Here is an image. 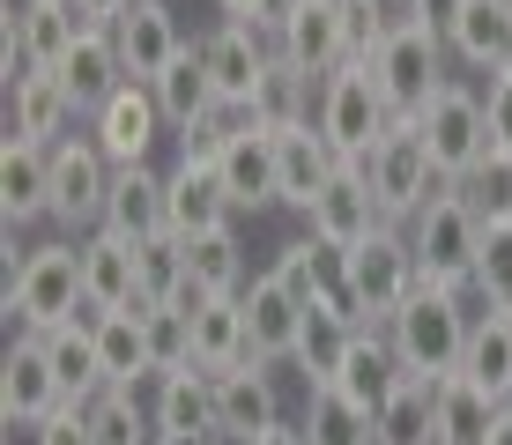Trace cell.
<instances>
[{"label":"cell","mask_w":512,"mask_h":445,"mask_svg":"<svg viewBox=\"0 0 512 445\" xmlns=\"http://www.w3.org/2000/svg\"><path fill=\"white\" fill-rule=\"evenodd\" d=\"M409 245H416V267H423V290H453L468 297L475 290V253H483V216L468 208V193L438 186L431 201H423V216L409 223Z\"/></svg>","instance_id":"cell-1"},{"label":"cell","mask_w":512,"mask_h":445,"mask_svg":"<svg viewBox=\"0 0 512 445\" xmlns=\"http://www.w3.org/2000/svg\"><path fill=\"white\" fill-rule=\"evenodd\" d=\"M0 312L15 319L23 334H52L82 312V238H52V245H30L23 267L8 275V297Z\"/></svg>","instance_id":"cell-2"},{"label":"cell","mask_w":512,"mask_h":445,"mask_svg":"<svg viewBox=\"0 0 512 445\" xmlns=\"http://www.w3.org/2000/svg\"><path fill=\"white\" fill-rule=\"evenodd\" d=\"M468 327H475V312H468L453 290H416L409 305L386 319L401 371H409V379H431V386L461 371V356H468Z\"/></svg>","instance_id":"cell-3"},{"label":"cell","mask_w":512,"mask_h":445,"mask_svg":"<svg viewBox=\"0 0 512 445\" xmlns=\"http://www.w3.org/2000/svg\"><path fill=\"white\" fill-rule=\"evenodd\" d=\"M416 134H423V149H431V171H438V178H453V186H468V171L490 156L483 89H468L461 75H446V82L431 89V97H423Z\"/></svg>","instance_id":"cell-4"},{"label":"cell","mask_w":512,"mask_h":445,"mask_svg":"<svg viewBox=\"0 0 512 445\" xmlns=\"http://www.w3.org/2000/svg\"><path fill=\"white\" fill-rule=\"evenodd\" d=\"M364 178H372L379 216L394 223V230H409V223L423 216V201H431L446 178L431 171V149H423V134H416V112H394L386 141H379L372 156H364Z\"/></svg>","instance_id":"cell-5"},{"label":"cell","mask_w":512,"mask_h":445,"mask_svg":"<svg viewBox=\"0 0 512 445\" xmlns=\"http://www.w3.org/2000/svg\"><path fill=\"white\" fill-rule=\"evenodd\" d=\"M312 127L334 141L342 164H364V156L386 141V127H394V112H386V97L372 82V67H364V60L334 67V75L320 82V112H312Z\"/></svg>","instance_id":"cell-6"},{"label":"cell","mask_w":512,"mask_h":445,"mask_svg":"<svg viewBox=\"0 0 512 445\" xmlns=\"http://www.w3.org/2000/svg\"><path fill=\"white\" fill-rule=\"evenodd\" d=\"M349 290H357V305H364V327H386V319L409 305V297L423 290L409 230H379V238H364L357 253H349Z\"/></svg>","instance_id":"cell-7"},{"label":"cell","mask_w":512,"mask_h":445,"mask_svg":"<svg viewBox=\"0 0 512 445\" xmlns=\"http://www.w3.org/2000/svg\"><path fill=\"white\" fill-rule=\"evenodd\" d=\"M104 193H112V156L97 149V134L52 141V223L90 238L104 223Z\"/></svg>","instance_id":"cell-8"},{"label":"cell","mask_w":512,"mask_h":445,"mask_svg":"<svg viewBox=\"0 0 512 445\" xmlns=\"http://www.w3.org/2000/svg\"><path fill=\"white\" fill-rule=\"evenodd\" d=\"M349 30H357V8L349 0H297L275 30V52L290 67H305L312 82H327L334 67H349Z\"/></svg>","instance_id":"cell-9"},{"label":"cell","mask_w":512,"mask_h":445,"mask_svg":"<svg viewBox=\"0 0 512 445\" xmlns=\"http://www.w3.org/2000/svg\"><path fill=\"white\" fill-rule=\"evenodd\" d=\"M201 60L216 75V97L231 112H260V89L275 75V38L268 30H245V23H216L201 38Z\"/></svg>","instance_id":"cell-10"},{"label":"cell","mask_w":512,"mask_h":445,"mask_svg":"<svg viewBox=\"0 0 512 445\" xmlns=\"http://www.w3.org/2000/svg\"><path fill=\"white\" fill-rule=\"evenodd\" d=\"M364 67H372L386 112H423V97L446 82V30H409V38H386Z\"/></svg>","instance_id":"cell-11"},{"label":"cell","mask_w":512,"mask_h":445,"mask_svg":"<svg viewBox=\"0 0 512 445\" xmlns=\"http://www.w3.org/2000/svg\"><path fill=\"white\" fill-rule=\"evenodd\" d=\"M60 371L45 356V334H15V349L0 356V423L8 431H38L45 416H60Z\"/></svg>","instance_id":"cell-12"},{"label":"cell","mask_w":512,"mask_h":445,"mask_svg":"<svg viewBox=\"0 0 512 445\" xmlns=\"http://www.w3.org/2000/svg\"><path fill=\"white\" fill-rule=\"evenodd\" d=\"M164 208H171V238H208V230H238V201L231 186H223L216 164H201V156H179V164L164 171Z\"/></svg>","instance_id":"cell-13"},{"label":"cell","mask_w":512,"mask_h":445,"mask_svg":"<svg viewBox=\"0 0 512 445\" xmlns=\"http://www.w3.org/2000/svg\"><path fill=\"white\" fill-rule=\"evenodd\" d=\"M305 223H312V238H327V245H342V253H357L364 238H379V230H394L379 216V193H372V178H364V164H342L327 178V193L305 208Z\"/></svg>","instance_id":"cell-14"},{"label":"cell","mask_w":512,"mask_h":445,"mask_svg":"<svg viewBox=\"0 0 512 445\" xmlns=\"http://www.w3.org/2000/svg\"><path fill=\"white\" fill-rule=\"evenodd\" d=\"M305 319H312V305L275 275V267L245 282V334H253V356H260V364H290L297 342H305Z\"/></svg>","instance_id":"cell-15"},{"label":"cell","mask_w":512,"mask_h":445,"mask_svg":"<svg viewBox=\"0 0 512 445\" xmlns=\"http://www.w3.org/2000/svg\"><path fill=\"white\" fill-rule=\"evenodd\" d=\"M112 45H119V67H127V82H164V67L179 60L193 38L179 30V15H171L164 0H134V8L112 23Z\"/></svg>","instance_id":"cell-16"},{"label":"cell","mask_w":512,"mask_h":445,"mask_svg":"<svg viewBox=\"0 0 512 445\" xmlns=\"http://www.w3.org/2000/svg\"><path fill=\"white\" fill-rule=\"evenodd\" d=\"M90 134H97V149L112 156V171L119 164H149L156 134H164V104H156V89L149 82H119L112 104L90 119Z\"/></svg>","instance_id":"cell-17"},{"label":"cell","mask_w":512,"mask_h":445,"mask_svg":"<svg viewBox=\"0 0 512 445\" xmlns=\"http://www.w3.org/2000/svg\"><path fill=\"white\" fill-rule=\"evenodd\" d=\"M223 186H231L238 216H260V208L282 201V171H275V134L260 127V112H245V127L231 134V149L216 156Z\"/></svg>","instance_id":"cell-18"},{"label":"cell","mask_w":512,"mask_h":445,"mask_svg":"<svg viewBox=\"0 0 512 445\" xmlns=\"http://www.w3.org/2000/svg\"><path fill=\"white\" fill-rule=\"evenodd\" d=\"M275 423H282V394H275L268 364H238L216 379V431L231 445H260Z\"/></svg>","instance_id":"cell-19"},{"label":"cell","mask_w":512,"mask_h":445,"mask_svg":"<svg viewBox=\"0 0 512 445\" xmlns=\"http://www.w3.org/2000/svg\"><path fill=\"white\" fill-rule=\"evenodd\" d=\"M97 305H82L67 327H52L45 334V356H52V371H60V394L67 408H97L104 394H112V379H104V356H97Z\"/></svg>","instance_id":"cell-20"},{"label":"cell","mask_w":512,"mask_h":445,"mask_svg":"<svg viewBox=\"0 0 512 445\" xmlns=\"http://www.w3.org/2000/svg\"><path fill=\"white\" fill-rule=\"evenodd\" d=\"M275 134V171H282V208H297L305 216L312 201L327 193V178L342 171V156H334V141L312 127V119H297V127H268Z\"/></svg>","instance_id":"cell-21"},{"label":"cell","mask_w":512,"mask_h":445,"mask_svg":"<svg viewBox=\"0 0 512 445\" xmlns=\"http://www.w3.org/2000/svg\"><path fill=\"white\" fill-rule=\"evenodd\" d=\"M97 230H112V238H127V245L164 238V230H171L164 171H149V164H119V171H112V193H104V223H97Z\"/></svg>","instance_id":"cell-22"},{"label":"cell","mask_w":512,"mask_h":445,"mask_svg":"<svg viewBox=\"0 0 512 445\" xmlns=\"http://www.w3.org/2000/svg\"><path fill=\"white\" fill-rule=\"evenodd\" d=\"M149 416H156V438H171V445H193V438L223 445V431H216V379H208V371H164Z\"/></svg>","instance_id":"cell-23"},{"label":"cell","mask_w":512,"mask_h":445,"mask_svg":"<svg viewBox=\"0 0 512 445\" xmlns=\"http://www.w3.org/2000/svg\"><path fill=\"white\" fill-rule=\"evenodd\" d=\"M438 30H446L453 60L490 75V67H505V45H512V0H446Z\"/></svg>","instance_id":"cell-24"},{"label":"cell","mask_w":512,"mask_h":445,"mask_svg":"<svg viewBox=\"0 0 512 445\" xmlns=\"http://www.w3.org/2000/svg\"><path fill=\"white\" fill-rule=\"evenodd\" d=\"M0 216H8V230L52 216V149L15 141V134L0 141Z\"/></svg>","instance_id":"cell-25"},{"label":"cell","mask_w":512,"mask_h":445,"mask_svg":"<svg viewBox=\"0 0 512 445\" xmlns=\"http://www.w3.org/2000/svg\"><path fill=\"white\" fill-rule=\"evenodd\" d=\"M409 379V371H401V356H394V334L386 327H357L349 334V356H342V371H334V394H349L357 408H379L394 401V386Z\"/></svg>","instance_id":"cell-26"},{"label":"cell","mask_w":512,"mask_h":445,"mask_svg":"<svg viewBox=\"0 0 512 445\" xmlns=\"http://www.w3.org/2000/svg\"><path fill=\"white\" fill-rule=\"evenodd\" d=\"M82 305H97V312H134L141 305L134 245L112 238V230H90V238H82Z\"/></svg>","instance_id":"cell-27"},{"label":"cell","mask_w":512,"mask_h":445,"mask_svg":"<svg viewBox=\"0 0 512 445\" xmlns=\"http://www.w3.org/2000/svg\"><path fill=\"white\" fill-rule=\"evenodd\" d=\"M238 364H260L253 334H245V297H208V305L193 312V371L223 379V371H238Z\"/></svg>","instance_id":"cell-28"},{"label":"cell","mask_w":512,"mask_h":445,"mask_svg":"<svg viewBox=\"0 0 512 445\" xmlns=\"http://www.w3.org/2000/svg\"><path fill=\"white\" fill-rule=\"evenodd\" d=\"M149 89H156V104H164V127H171V134H193L201 119H216V112H223L216 75H208V60H201V38H193L179 60L164 67V82H149Z\"/></svg>","instance_id":"cell-29"},{"label":"cell","mask_w":512,"mask_h":445,"mask_svg":"<svg viewBox=\"0 0 512 445\" xmlns=\"http://www.w3.org/2000/svg\"><path fill=\"white\" fill-rule=\"evenodd\" d=\"M275 275L290 282L305 305H334V297H349V253L327 238H290L275 253Z\"/></svg>","instance_id":"cell-30"},{"label":"cell","mask_w":512,"mask_h":445,"mask_svg":"<svg viewBox=\"0 0 512 445\" xmlns=\"http://www.w3.org/2000/svg\"><path fill=\"white\" fill-rule=\"evenodd\" d=\"M8 97H15V112H8V134H15V141H38V149L67 141V127L82 119L60 75H30L23 89H8Z\"/></svg>","instance_id":"cell-31"},{"label":"cell","mask_w":512,"mask_h":445,"mask_svg":"<svg viewBox=\"0 0 512 445\" xmlns=\"http://www.w3.org/2000/svg\"><path fill=\"white\" fill-rule=\"evenodd\" d=\"M60 82H67V97H75V112H82V119H97L104 104H112V89L127 82V67H119V45H112V30H90V38H82L75 52H67Z\"/></svg>","instance_id":"cell-32"},{"label":"cell","mask_w":512,"mask_h":445,"mask_svg":"<svg viewBox=\"0 0 512 445\" xmlns=\"http://www.w3.org/2000/svg\"><path fill=\"white\" fill-rule=\"evenodd\" d=\"M141 312H104L97 319V356H104V379L119 386V394H134L141 379H156V356H149V327H141Z\"/></svg>","instance_id":"cell-33"},{"label":"cell","mask_w":512,"mask_h":445,"mask_svg":"<svg viewBox=\"0 0 512 445\" xmlns=\"http://www.w3.org/2000/svg\"><path fill=\"white\" fill-rule=\"evenodd\" d=\"M461 379H475L483 394L512 401V312H475L468 356H461Z\"/></svg>","instance_id":"cell-34"},{"label":"cell","mask_w":512,"mask_h":445,"mask_svg":"<svg viewBox=\"0 0 512 445\" xmlns=\"http://www.w3.org/2000/svg\"><path fill=\"white\" fill-rule=\"evenodd\" d=\"M498 416H505V401L483 394L475 379H461V371L438 379V438H446V445H483Z\"/></svg>","instance_id":"cell-35"},{"label":"cell","mask_w":512,"mask_h":445,"mask_svg":"<svg viewBox=\"0 0 512 445\" xmlns=\"http://www.w3.org/2000/svg\"><path fill=\"white\" fill-rule=\"evenodd\" d=\"M297 431H305V445H379L372 408H357L349 394H334V386H312V401H305V416H297Z\"/></svg>","instance_id":"cell-36"},{"label":"cell","mask_w":512,"mask_h":445,"mask_svg":"<svg viewBox=\"0 0 512 445\" xmlns=\"http://www.w3.org/2000/svg\"><path fill=\"white\" fill-rule=\"evenodd\" d=\"M186 275L201 282L208 297H245V282H253L245 238H238V230H208V238H193L186 245Z\"/></svg>","instance_id":"cell-37"},{"label":"cell","mask_w":512,"mask_h":445,"mask_svg":"<svg viewBox=\"0 0 512 445\" xmlns=\"http://www.w3.org/2000/svg\"><path fill=\"white\" fill-rule=\"evenodd\" d=\"M372 423H379V445H446L438 438V386L431 379H401L394 401Z\"/></svg>","instance_id":"cell-38"},{"label":"cell","mask_w":512,"mask_h":445,"mask_svg":"<svg viewBox=\"0 0 512 445\" xmlns=\"http://www.w3.org/2000/svg\"><path fill=\"white\" fill-rule=\"evenodd\" d=\"M349 319H334V312H320L312 305V319H305V342H297V356L290 364L305 371V386H334V371H342V356H349Z\"/></svg>","instance_id":"cell-39"},{"label":"cell","mask_w":512,"mask_h":445,"mask_svg":"<svg viewBox=\"0 0 512 445\" xmlns=\"http://www.w3.org/2000/svg\"><path fill=\"white\" fill-rule=\"evenodd\" d=\"M134 267H141V305H171V297L186 290V238H149V245H134Z\"/></svg>","instance_id":"cell-40"},{"label":"cell","mask_w":512,"mask_h":445,"mask_svg":"<svg viewBox=\"0 0 512 445\" xmlns=\"http://www.w3.org/2000/svg\"><path fill=\"white\" fill-rule=\"evenodd\" d=\"M90 431H97V445H156V416H149V401L141 394H104L97 408H90Z\"/></svg>","instance_id":"cell-41"},{"label":"cell","mask_w":512,"mask_h":445,"mask_svg":"<svg viewBox=\"0 0 512 445\" xmlns=\"http://www.w3.org/2000/svg\"><path fill=\"white\" fill-rule=\"evenodd\" d=\"M475 297H483V312H512V223H483V253H475Z\"/></svg>","instance_id":"cell-42"},{"label":"cell","mask_w":512,"mask_h":445,"mask_svg":"<svg viewBox=\"0 0 512 445\" xmlns=\"http://www.w3.org/2000/svg\"><path fill=\"white\" fill-rule=\"evenodd\" d=\"M141 327H149L156 379H164V371H193V319L179 305H149V312H141Z\"/></svg>","instance_id":"cell-43"},{"label":"cell","mask_w":512,"mask_h":445,"mask_svg":"<svg viewBox=\"0 0 512 445\" xmlns=\"http://www.w3.org/2000/svg\"><path fill=\"white\" fill-rule=\"evenodd\" d=\"M461 193H468V208L483 223H512V156H483Z\"/></svg>","instance_id":"cell-44"},{"label":"cell","mask_w":512,"mask_h":445,"mask_svg":"<svg viewBox=\"0 0 512 445\" xmlns=\"http://www.w3.org/2000/svg\"><path fill=\"white\" fill-rule=\"evenodd\" d=\"M364 23H372V38H409V30H438V15H431V0H372L364 8Z\"/></svg>","instance_id":"cell-45"},{"label":"cell","mask_w":512,"mask_h":445,"mask_svg":"<svg viewBox=\"0 0 512 445\" xmlns=\"http://www.w3.org/2000/svg\"><path fill=\"white\" fill-rule=\"evenodd\" d=\"M483 127H490V156H512V67H498L483 89Z\"/></svg>","instance_id":"cell-46"},{"label":"cell","mask_w":512,"mask_h":445,"mask_svg":"<svg viewBox=\"0 0 512 445\" xmlns=\"http://www.w3.org/2000/svg\"><path fill=\"white\" fill-rule=\"evenodd\" d=\"M290 8H297V0H216V15H223V23H245V30H268V38L282 30V15H290Z\"/></svg>","instance_id":"cell-47"},{"label":"cell","mask_w":512,"mask_h":445,"mask_svg":"<svg viewBox=\"0 0 512 445\" xmlns=\"http://www.w3.org/2000/svg\"><path fill=\"white\" fill-rule=\"evenodd\" d=\"M30 438H38V445H97V431H90V408H60V416H45Z\"/></svg>","instance_id":"cell-48"},{"label":"cell","mask_w":512,"mask_h":445,"mask_svg":"<svg viewBox=\"0 0 512 445\" xmlns=\"http://www.w3.org/2000/svg\"><path fill=\"white\" fill-rule=\"evenodd\" d=\"M127 8H134V0H82V15H90L97 30H112V23H119V15H127Z\"/></svg>","instance_id":"cell-49"},{"label":"cell","mask_w":512,"mask_h":445,"mask_svg":"<svg viewBox=\"0 0 512 445\" xmlns=\"http://www.w3.org/2000/svg\"><path fill=\"white\" fill-rule=\"evenodd\" d=\"M260 445H305V431H297V423H275V431L260 438Z\"/></svg>","instance_id":"cell-50"},{"label":"cell","mask_w":512,"mask_h":445,"mask_svg":"<svg viewBox=\"0 0 512 445\" xmlns=\"http://www.w3.org/2000/svg\"><path fill=\"white\" fill-rule=\"evenodd\" d=\"M483 445H512V401H505V416L490 423V438H483Z\"/></svg>","instance_id":"cell-51"},{"label":"cell","mask_w":512,"mask_h":445,"mask_svg":"<svg viewBox=\"0 0 512 445\" xmlns=\"http://www.w3.org/2000/svg\"><path fill=\"white\" fill-rule=\"evenodd\" d=\"M156 445H171V438H156ZM193 445H216V438H193Z\"/></svg>","instance_id":"cell-52"}]
</instances>
